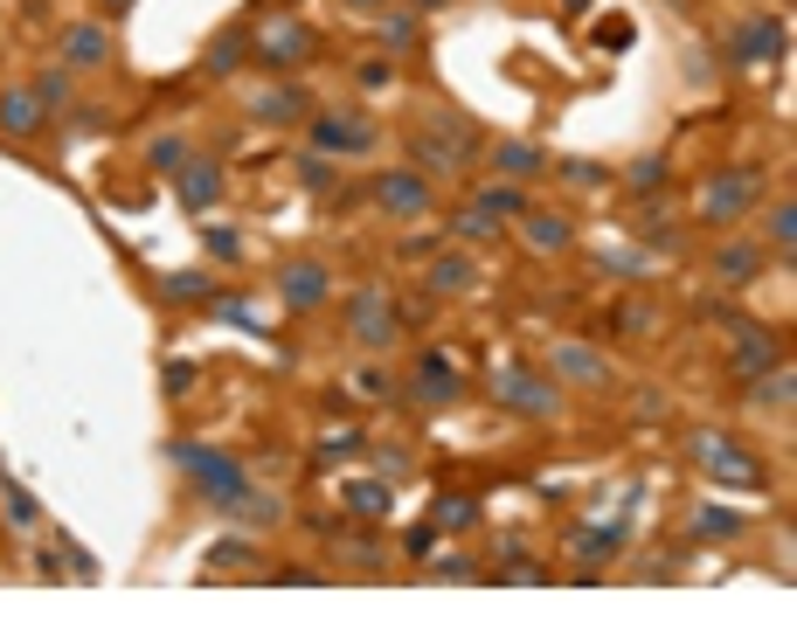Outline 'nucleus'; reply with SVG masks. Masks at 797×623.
<instances>
[{"label": "nucleus", "mask_w": 797, "mask_h": 623, "mask_svg": "<svg viewBox=\"0 0 797 623\" xmlns=\"http://www.w3.org/2000/svg\"><path fill=\"white\" fill-rule=\"evenodd\" d=\"M167 457L174 464H181V472L201 485V499H209V506H237L243 499V492H250V472H243V464L237 457H222V451H201V444H188V436H181V444H167Z\"/></svg>", "instance_id": "1"}, {"label": "nucleus", "mask_w": 797, "mask_h": 623, "mask_svg": "<svg viewBox=\"0 0 797 623\" xmlns=\"http://www.w3.org/2000/svg\"><path fill=\"white\" fill-rule=\"evenodd\" d=\"M686 451H693V464H701L707 478H722V485H742V492H763V478H769L763 464H756L749 451L735 444V436H714V430H707V436H693Z\"/></svg>", "instance_id": "2"}, {"label": "nucleus", "mask_w": 797, "mask_h": 623, "mask_svg": "<svg viewBox=\"0 0 797 623\" xmlns=\"http://www.w3.org/2000/svg\"><path fill=\"white\" fill-rule=\"evenodd\" d=\"M763 194V167H728V173H707L693 208H701V222H735L742 208Z\"/></svg>", "instance_id": "3"}, {"label": "nucleus", "mask_w": 797, "mask_h": 623, "mask_svg": "<svg viewBox=\"0 0 797 623\" xmlns=\"http://www.w3.org/2000/svg\"><path fill=\"white\" fill-rule=\"evenodd\" d=\"M313 49H319V35L305 29L298 14H271L264 29H256V42H250V56L264 63V70H298L305 56H313Z\"/></svg>", "instance_id": "4"}, {"label": "nucleus", "mask_w": 797, "mask_h": 623, "mask_svg": "<svg viewBox=\"0 0 797 623\" xmlns=\"http://www.w3.org/2000/svg\"><path fill=\"white\" fill-rule=\"evenodd\" d=\"M784 360V347H777V332L769 326H756V319H742L735 326V353H728V374L735 381H756V374H769Z\"/></svg>", "instance_id": "5"}, {"label": "nucleus", "mask_w": 797, "mask_h": 623, "mask_svg": "<svg viewBox=\"0 0 797 623\" xmlns=\"http://www.w3.org/2000/svg\"><path fill=\"white\" fill-rule=\"evenodd\" d=\"M396 298H381V292H361V298H354L347 305V332H354V340H361L368 353H381V347H389L396 340Z\"/></svg>", "instance_id": "6"}, {"label": "nucleus", "mask_w": 797, "mask_h": 623, "mask_svg": "<svg viewBox=\"0 0 797 623\" xmlns=\"http://www.w3.org/2000/svg\"><path fill=\"white\" fill-rule=\"evenodd\" d=\"M493 395L506 409H521V415H555V388H542L527 368H513V360H500L493 368Z\"/></svg>", "instance_id": "7"}, {"label": "nucleus", "mask_w": 797, "mask_h": 623, "mask_svg": "<svg viewBox=\"0 0 797 623\" xmlns=\"http://www.w3.org/2000/svg\"><path fill=\"white\" fill-rule=\"evenodd\" d=\"M375 201L389 208V215H402V222L430 215V188H423V173H409V167H389V173H375Z\"/></svg>", "instance_id": "8"}, {"label": "nucleus", "mask_w": 797, "mask_h": 623, "mask_svg": "<svg viewBox=\"0 0 797 623\" xmlns=\"http://www.w3.org/2000/svg\"><path fill=\"white\" fill-rule=\"evenodd\" d=\"M728 49H735L742 63H777L784 49H790V29H784L777 14H756V21H742V29L728 35Z\"/></svg>", "instance_id": "9"}, {"label": "nucleus", "mask_w": 797, "mask_h": 623, "mask_svg": "<svg viewBox=\"0 0 797 623\" xmlns=\"http://www.w3.org/2000/svg\"><path fill=\"white\" fill-rule=\"evenodd\" d=\"M368 146H375V118H347V112L313 118V152H368Z\"/></svg>", "instance_id": "10"}, {"label": "nucleus", "mask_w": 797, "mask_h": 623, "mask_svg": "<svg viewBox=\"0 0 797 623\" xmlns=\"http://www.w3.org/2000/svg\"><path fill=\"white\" fill-rule=\"evenodd\" d=\"M326 292H333V277H326V264H313V256H305V264H285V271H277V298H285L292 312H313Z\"/></svg>", "instance_id": "11"}, {"label": "nucleus", "mask_w": 797, "mask_h": 623, "mask_svg": "<svg viewBox=\"0 0 797 623\" xmlns=\"http://www.w3.org/2000/svg\"><path fill=\"white\" fill-rule=\"evenodd\" d=\"M56 56H63L70 70H105V63H112V35L97 29V21H76V29H63Z\"/></svg>", "instance_id": "12"}, {"label": "nucleus", "mask_w": 797, "mask_h": 623, "mask_svg": "<svg viewBox=\"0 0 797 623\" xmlns=\"http://www.w3.org/2000/svg\"><path fill=\"white\" fill-rule=\"evenodd\" d=\"M458 360H444V353H423L417 360V381H409V395L417 402H430V409H444V402H458Z\"/></svg>", "instance_id": "13"}, {"label": "nucleus", "mask_w": 797, "mask_h": 623, "mask_svg": "<svg viewBox=\"0 0 797 623\" xmlns=\"http://www.w3.org/2000/svg\"><path fill=\"white\" fill-rule=\"evenodd\" d=\"M305 112H313V97H305L298 84H271V91L250 97V118H256V125H298Z\"/></svg>", "instance_id": "14"}, {"label": "nucleus", "mask_w": 797, "mask_h": 623, "mask_svg": "<svg viewBox=\"0 0 797 623\" xmlns=\"http://www.w3.org/2000/svg\"><path fill=\"white\" fill-rule=\"evenodd\" d=\"M174 180H181V201L195 208V215L222 201V167H216V160H181V167H174Z\"/></svg>", "instance_id": "15"}, {"label": "nucleus", "mask_w": 797, "mask_h": 623, "mask_svg": "<svg viewBox=\"0 0 797 623\" xmlns=\"http://www.w3.org/2000/svg\"><path fill=\"white\" fill-rule=\"evenodd\" d=\"M42 97L35 91H0V133H8V139H35L42 133Z\"/></svg>", "instance_id": "16"}, {"label": "nucleus", "mask_w": 797, "mask_h": 623, "mask_svg": "<svg viewBox=\"0 0 797 623\" xmlns=\"http://www.w3.org/2000/svg\"><path fill=\"white\" fill-rule=\"evenodd\" d=\"M423 284H430L437 298H458V292H472V284H479V264H472V256H458V250L451 256H430V277Z\"/></svg>", "instance_id": "17"}, {"label": "nucleus", "mask_w": 797, "mask_h": 623, "mask_svg": "<svg viewBox=\"0 0 797 623\" xmlns=\"http://www.w3.org/2000/svg\"><path fill=\"white\" fill-rule=\"evenodd\" d=\"M756 271H763V243H722L714 250V277L722 284H756Z\"/></svg>", "instance_id": "18"}, {"label": "nucleus", "mask_w": 797, "mask_h": 623, "mask_svg": "<svg viewBox=\"0 0 797 623\" xmlns=\"http://www.w3.org/2000/svg\"><path fill=\"white\" fill-rule=\"evenodd\" d=\"M555 374L562 381H583V388H610V368L589 347H555Z\"/></svg>", "instance_id": "19"}, {"label": "nucleus", "mask_w": 797, "mask_h": 623, "mask_svg": "<svg viewBox=\"0 0 797 623\" xmlns=\"http://www.w3.org/2000/svg\"><path fill=\"white\" fill-rule=\"evenodd\" d=\"M430 133L444 139V146H451L465 167L479 160V146H485V139H479V125H472V118H458V112H437V118H430Z\"/></svg>", "instance_id": "20"}, {"label": "nucleus", "mask_w": 797, "mask_h": 623, "mask_svg": "<svg viewBox=\"0 0 797 623\" xmlns=\"http://www.w3.org/2000/svg\"><path fill=\"white\" fill-rule=\"evenodd\" d=\"M521 222H527V243L542 250V256H548V250H569V243H576V229L562 222V215H548V208H527Z\"/></svg>", "instance_id": "21"}, {"label": "nucleus", "mask_w": 797, "mask_h": 623, "mask_svg": "<svg viewBox=\"0 0 797 623\" xmlns=\"http://www.w3.org/2000/svg\"><path fill=\"white\" fill-rule=\"evenodd\" d=\"M493 167H500L506 180H534V173H548V160H542V146H527V139H506V146L493 152Z\"/></svg>", "instance_id": "22"}, {"label": "nucleus", "mask_w": 797, "mask_h": 623, "mask_svg": "<svg viewBox=\"0 0 797 623\" xmlns=\"http://www.w3.org/2000/svg\"><path fill=\"white\" fill-rule=\"evenodd\" d=\"M409 160H417L423 173H465V160H458V152L437 139V133H417V139H409Z\"/></svg>", "instance_id": "23"}, {"label": "nucleus", "mask_w": 797, "mask_h": 623, "mask_svg": "<svg viewBox=\"0 0 797 623\" xmlns=\"http://www.w3.org/2000/svg\"><path fill=\"white\" fill-rule=\"evenodd\" d=\"M472 208H485L493 222H521V215H527V194H521V188H500V180H493V188H479Z\"/></svg>", "instance_id": "24"}, {"label": "nucleus", "mask_w": 797, "mask_h": 623, "mask_svg": "<svg viewBox=\"0 0 797 623\" xmlns=\"http://www.w3.org/2000/svg\"><path fill=\"white\" fill-rule=\"evenodd\" d=\"M347 513H354V519H381V513H389V485L354 478V485H347Z\"/></svg>", "instance_id": "25"}, {"label": "nucleus", "mask_w": 797, "mask_h": 623, "mask_svg": "<svg viewBox=\"0 0 797 623\" xmlns=\"http://www.w3.org/2000/svg\"><path fill=\"white\" fill-rule=\"evenodd\" d=\"M693 534H701V540H735L742 534V513L735 506H701V513H693Z\"/></svg>", "instance_id": "26"}, {"label": "nucleus", "mask_w": 797, "mask_h": 623, "mask_svg": "<svg viewBox=\"0 0 797 623\" xmlns=\"http://www.w3.org/2000/svg\"><path fill=\"white\" fill-rule=\"evenodd\" d=\"M763 243H769V250H777L784 264H790V243H797V201H777V215L763 222Z\"/></svg>", "instance_id": "27"}, {"label": "nucleus", "mask_w": 797, "mask_h": 623, "mask_svg": "<svg viewBox=\"0 0 797 623\" xmlns=\"http://www.w3.org/2000/svg\"><path fill=\"white\" fill-rule=\"evenodd\" d=\"M472 519H479V506H472V499H458V492H451V499H437V506H430V527H437V534H465Z\"/></svg>", "instance_id": "28"}, {"label": "nucleus", "mask_w": 797, "mask_h": 623, "mask_svg": "<svg viewBox=\"0 0 797 623\" xmlns=\"http://www.w3.org/2000/svg\"><path fill=\"white\" fill-rule=\"evenodd\" d=\"M229 513H237V519H250V527H271V519H285V506H277L271 492H256V485H250V492H243V499L229 506Z\"/></svg>", "instance_id": "29"}, {"label": "nucleus", "mask_w": 797, "mask_h": 623, "mask_svg": "<svg viewBox=\"0 0 797 623\" xmlns=\"http://www.w3.org/2000/svg\"><path fill=\"white\" fill-rule=\"evenodd\" d=\"M749 395H756L763 409H790V368L777 360V368H769V374H756V388H749Z\"/></svg>", "instance_id": "30"}, {"label": "nucleus", "mask_w": 797, "mask_h": 623, "mask_svg": "<svg viewBox=\"0 0 797 623\" xmlns=\"http://www.w3.org/2000/svg\"><path fill=\"white\" fill-rule=\"evenodd\" d=\"M243 49H250L243 35H216V42H209V56H201V70H209V76H229V70L243 63Z\"/></svg>", "instance_id": "31"}, {"label": "nucleus", "mask_w": 797, "mask_h": 623, "mask_svg": "<svg viewBox=\"0 0 797 623\" xmlns=\"http://www.w3.org/2000/svg\"><path fill=\"white\" fill-rule=\"evenodd\" d=\"M29 91L42 97V112H63V104H70V70H42Z\"/></svg>", "instance_id": "32"}, {"label": "nucleus", "mask_w": 797, "mask_h": 623, "mask_svg": "<svg viewBox=\"0 0 797 623\" xmlns=\"http://www.w3.org/2000/svg\"><path fill=\"white\" fill-rule=\"evenodd\" d=\"M576 548H583L589 561H604V555L625 548V527H589V534H576Z\"/></svg>", "instance_id": "33"}, {"label": "nucleus", "mask_w": 797, "mask_h": 623, "mask_svg": "<svg viewBox=\"0 0 797 623\" xmlns=\"http://www.w3.org/2000/svg\"><path fill=\"white\" fill-rule=\"evenodd\" d=\"M617 326H625V332H631V340H646V332L659 326V312H652L646 298H631V305H617Z\"/></svg>", "instance_id": "34"}, {"label": "nucleus", "mask_w": 797, "mask_h": 623, "mask_svg": "<svg viewBox=\"0 0 797 623\" xmlns=\"http://www.w3.org/2000/svg\"><path fill=\"white\" fill-rule=\"evenodd\" d=\"M451 229H458V236H465V243H493V236H500V222L485 215V208H465V215H458Z\"/></svg>", "instance_id": "35"}, {"label": "nucleus", "mask_w": 797, "mask_h": 623, "mask_svg": "<svg viewBox=\"0 0 797 623\" xmlns=\"http://www.w3.org/2000/svg\"><path fill=\"white\" fill-rule=\"evenodd\" d=\"M167 298H174V305L209 298V277H201V271H174V277H167Z\"/></svg>", "instance_id": "36"}, {"label": "nucleus", "mask_w": 797, "mask_h": 623, "mask_svg": "<svg viewBox=\"0 0 797 623\" xmlns=\"http://www.w3.org/2000/svg\"><path fill=\"white\" fill-rule=\"evenodd\" d=\"M665 188V160H631V194H659Z\"/></svg>", "instance_id": "37"}, {"label": "nucleus", "mask_w": 797, "mask_h": 623, "mask_svg": "<svg viewBox=\"0 0 797 623\" xmlns=\"http://www.w3.org/2000/svg\"><path fill=\"white\" fill-rule=\"evenodd\" d=\"M146 160L160 167V173H174V167L188 160V146H181V139H153V152H146Z\"/></svg>", "instance_id": "38"}, {"label": "nucleus", "mask_w": 797, "mask_h": 623, "mask_svg": "<svg viewBox=\"0 0 797 623\" xmlns=\"http://www.w3.org/2000/svg\"><path fill=\"white\" fill-rule=\"evenodd\" d=\"M361 444H368L361 430H340V436H326V444H319V457L333 464V457H354V451H361Z\"/></svg>", "instance_id": "39"}, {"label": "nucleus", "mask_w": 797, "mask_h": 623, "mask_svg": "<svg viewBox=\"0 0 797 623\" xmlns=\"http://www.w3.org/2000/svg\"><path fill=\"white\" fill-rule=\"evenodd\" d=\"M381 42H389V49H409V42H417V21H409V14H389V21H381Z\"/></svg>", "instance_id": "40"}, {"label": "nucleus", "mask_w": 797, "mask_h": 623, "mask_svg": "<svg viewBox=\"0 0 797 623\" xmlns=\"http://www.w3.org/2000/svg\"><path fill=\"white\" fill-rule=\"evenodd\" d=\"M216 319H229V326H243V332H256V312H250L243 298H216Z\"/></svg>", "instance_id": "41"}, {"label": "nucleus", "mask_w": 797, "mask_h": 623, "mask_svg": "<svg viewBox=\"0 0 797 623\" xmlns=\"http://www.w3.org/2000/svg\"><path fill=\"white\" fill-rule=\"evenodd\" d=\"M500 582H548V568H534V561H521V555H513V561L500 568Z\"/></svg>", "instance_id": "42"}, {"label": "nucleus", "mask_w": 797, "mask_h": 623, "mask_svg": "<svg viewBox=\"0 0 797 623\" xmlns=\"http://www.w3.org/2000/svg\"><path fill=\"white\" fill-rule=\"evenodd\" d=\"M8 519H14V527H29V519H35V499L21 485H8Z\"/></svg>", "instance_id": "43"}, {"label": "nucleus", "mask_w": 797, "mask_h": 623, "mask_svg": "<svg viewBox=\"0 0 797 623\" xmlns=\"http://www.w3.org/2000/svg\"><path fill=\"white\" fill-rule=\"evenodd\" d=\"M631 42V21H597V49H625Z\"/></svg>", "instance_id": "44"}, {"label": "nucleus", "mask_w": 797, "mask_h": 623, "mask_svg": "<svg viewBox=\"0 0 797 623\" xmlns=\"http://www.w3.org/2000/svg\"><path fill=\"white\" fill-rule=\"evenodd\" d=\"M430 576H437V582H472V576H479V568H472V561H437V568H430Z\"/></svg>", "instance_id": "45"}, {"label": "nucleus", "mask_w": 797, "mask_h": 623, "mask_svg": "<svg viewBox=\"0 0 797 623\" xmlns=\"http://www.w3.org/2000/svg\"><path fill=\"white\" fill-rule=\"evenodd\" d=\"M430 540H437V527H409L402 548H409V555H430Z\"/></svg>", "instance_id": "46"}, {"label": "nucleus", "mask_w": 797, "mask_h": 623, "mask_svg": "<svg viewBox=\"0 0 797 623\" xmlns=\"http://www.w3.org/2000/svg\"><path fill=\"white\" fill-rule=\"evenodd\" d=\"M243 555H250L243 540H216V568H222V561H229V568H243Z\"/></svg>", "instance_id": "47"}, {"label": "nucleus", "mask_w": 797, "mask_h": 623, "mask_svg": "<svg viewBox=\"0 0 797 623\" xmlns=\"http://www.w3.org/2000/svg\"><path fill=\"white\" fill-rule=\"evenodd\" d=\"M389 76H396L389 63H361V91H381V84H389Z\"/></svg>", "instance_id": "48"}, {"label": "nucleus", "mask_w": 797, "mask_h": 623, "mask_svg": "<svg viewBox=\"0 0 797 623\" xmlns=\"http://www.w3.org/2000/svg\"><path fill=\"white\" fill-rule=\"evenodd\" d=\"M562 173H569V180H583V188H597V180H604V167H589V160H569Z\"/></svg>", "instance_id": "49"}, {"label": "nucleus", "mask_w": 797, "mask_h": 623, "mask_svg": "<svg viewBox=\"0 0 797 623\" xmlns=\"http://www.w3.org/2000/svg\"><path fill=\"white\" fill-rule=\"evenodd\" d=\"M188 381H195V368H188V360H174V368H167V388H174V395H188Z\"/></svg>", "instance_id": "50"}, {"label": "nucleus", "mask_w": 797, "mask_h": 623, "mask_svg": "<svg viewBox=\"0 0 797 623\" xmlns=\"http://www.w3.org/2000/svg\"><path fill=\"white\" fill-rule=\"evenodd\" d=\"M298 167H305V188H326V180H333V167H326V160H298Z\"/></svg>", "instance_id": "51"}, {"label": "nucleus", "mask_w": 797, "mask_h": 623, "mask_svg": "<svg viewBox=\"0 0 797 623\" xmlns=\"http://www.w3.org/2000/svg\"><path fill=\"white\" fill-rule=\"evenodd\" d=\"M105 8H112V14H125V8H133V0H105Z\"/></svg>", "instance_id": "52"}, {"label": "nucleus", "mask_w": 797, "mask_h": 623, "mask_svg": "<svg viewBox=\"0 0 797 623\" xmlns=\"http://www.w3.org/2000/svg\"><path fill=\"white\" fill-rule=\"evenodd\" d=\"M409 8H444V0H409Z\"/></svg>", "instance_id": "53"}, {"label": "nucleus", "mask_w": 797, "mask_h": 623, "mask_svg": "<svg viewBox=\"0 0 797 623\" xmlns=\"http://www.w3.org/2000/svg\"><path fill=\"white\" fill-rule=\"evenodd\" d=\"M347 8H381V0H347Z\"/></svg>", "instance_id": "54"}, {"label": "nucleus", "mask_w": 797, "mask_h": 623, "mask_svg": "<svg viewBox=\"0 0 797 623\" xmlns=\"http://www.w3.org/2000/svg\"><path fill=\"white\" fill-rule=\"evenodd\" d=\"M271 8H292V0H271Z\"/></svg>", "instance_id": "55"}]
</instances>
